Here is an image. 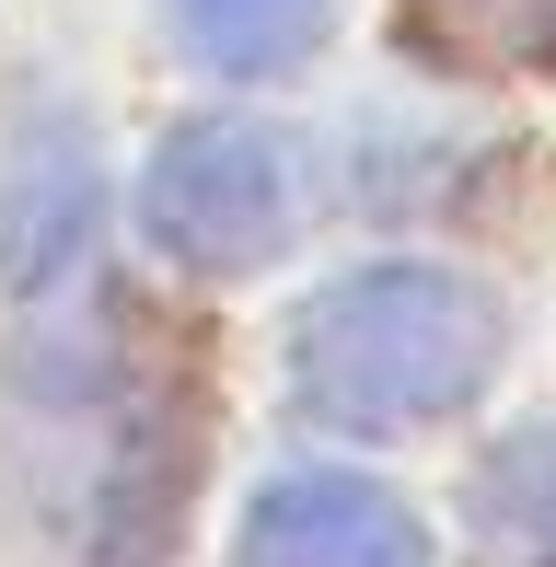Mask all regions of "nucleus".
<instances>
[{
  "mask_svg": "<svg viewBox=\"0 0 556 567\" xmlns=\"http://www.w3.org/2000/svg\"><path fill=\"white\" fill-rule=\"evenodd\" d=\"M498 371V301L452 267H360L301 313L290 337V394L337 429H429Z\"/></svg>",
  "mask_w": 556,
  "mask_h": 567,
  "instance_id": "obj_1",
  "label": "nucleus"
},
{
  "mask_svg": "<svg viewBox=\"0 0 556 567\" xmlns=\"http://www.w3.org/2000/svg\"><path fill=\"white\" fill-rule=\"evenodd\" d=\"M140 220L163 255L233 278L290 244V163H278L267 127H174L140 174Z\"/></svg>",
  "mask_w": 556,
  "mask_h": 567,
  "instance_id": "obj_2",
  "label": "nucleus"
},
{
  "mask_svg": "<svg viewBox=\"0 0 556 567\" xmlns=\"http://www.w3.org/2000/svg\"><path fill=\"white\" fill-rule=\"evenodd\" d=\"M233 567H429V533L371 475H278L244 509Z\"/></svg>",
  "mask_w": 556,
  "mask_h": 567,
  "instance_id": "obj_3",
  "label": "nucleus"
},
{
  "mask_svg": "<svg viewBox=\"0 0 556 567\" xmlns=\"http://www.w3.org/2000/svg\"><path fill=\"white\" fill-rule=\"evenodd\" d=\"M174 47H186L197 70H220V82H278V70H301L325 47V23H337V0H163Z\"/></svg>",
  "mask_w": 556,
  "mask_h": 567,
  "instance_id": "obj_4",
  "label": "nucleus"
},
{
  "mask_svg": "<svg viewBox=\"0 0 556 567\" xmlns=\"http://www.w3.org/2000/svg\"><path fill=\"white\" fill-rule=\"evenodd\" d=\"M429 23L475 59H556V0H429Z\"/></svg>",
  "mask_w": 556,
  "mask_h": 567,
  "instance_id": "obj_5",
  "label": "nucleus"
}]
</instances>
